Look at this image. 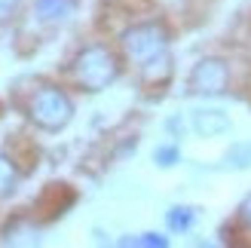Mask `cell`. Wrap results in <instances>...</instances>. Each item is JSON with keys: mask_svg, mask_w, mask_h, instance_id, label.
Here are the masks:
<instances>
[{"mask_svg": "<svg viewBox=\"0 0 251 248\" xmlns=\"http://www.w3.org/2000/svg\"><path fill=\"white\" fill-rule=\"evenodd\" d=\"M71 74H74V83L83 86L86 92H101L117 80L120 65H117V58L107 46L95 43V46H86L83 52L74 58Z\"/></svg>", "mask_w": 251, "mask_h": 248, "instance_id": "cell-1", "label": "cell"}, {"mask_svg": "<svg viewBox=\"0 0 251 248\" xmlns=\"http://www.w3.org/2000/svg\"><path fill=\"white\" fill-rule=\"evenodd\" d=\"M123 52L135 68L144 71L162 58H169V34L156 22L135 25V28H129L123 34Z\"/></svg>", "mask_w": 251, "mask_h": 248, "instance_id": "cell-2", "label": "cell"}, {"mask_svg": "<svg viewBox=\"0 0 251 248\" xmlns=\"http://www.w3.org/2000/svg\"><path fill=\"white\" fill-rule=\"evenodd\" d=\"M28 117H31L40 129L58 132V129H65L68 123H71L74 104H71V98L61 92V89H55V86H43V89H37V92L31 95Z\"/></svg>", "mask_w": 251, "mask_h": 248, "instance_id": "cell-3", "label": "cell"}, {"mask_svg": "<svg viewBox=\"0 0 251 248\" xmlns=\"http://www.w3.org/2000/svg\"><path fill=\"white\" fill-rule=\"evenodd\" d=\"M230 86V68L221 58H202L190 74V92L193 95H221Z\"/></svg>", "mask_w": 251, "mask_h": 248, "instance_id": "cell-4", "label": "cell"}, {"mask_svg": "<svg viewBox=\"0 0 251 248\" xmlns=\"http://www.w3.org/2000/svg\"><path fill=\"white\" fill-rule=\"evenodd\" d=\"M193 129L202 135V138H218V135L230 132V117L218 107H202L193 114Z\"/></svg>", "mask_w": 251, "mask_h": 248, "instance_id": "cell-5", "label": "cell"}, {"mask_svg": "<svg viewBox=\"0 0 251 248\" xmlns=\"http://www.w3.org/2000/svg\"><path fill=\"white\" fill-rule=\"evenodd\" d=\"M77 0H34V12L43 22H65L74 16Z\"/></svg>", "mask_w": 251, "mask_h": 248, "instance_id": "cell-6", "label": "cell"}, {"mask_svg": "<svg viewBox=\"0 0 251 248\" xmlns=\"http://www.w3.org/2000/svg\"><path fill=\"white\" fill-rule=\"evenodd\" d=\"M71 202H74V196L65 184H52V187L46 190V196L40 199V212L46 218H52V215H61V208H68Z\"/></svg>", "mask_w": 251, "mask_h": 248, "instance_id": "cell-7", "label": "cell"}, {"mask_svg": "<svg viewBox=\"0 0 251 248\" xmlns=\"http://www.w3.org/2000/svg\"><path fill=\"white\" fill-rule=\"evenodd\" d=\"M16 181H19L16 166H12L6 156H0V196H9L16 190Z\"/></svg>", "mask_w": 251, "mask_h": 248, "instance_id": "cell-8", "label": "cell"}, {"mask_svg": "<svg viewBox=\"0 0 251 248\" xmlns=\"http://www.w3.org/2000/svg\"><path fill=\"white\" fill-rule=\"evenodd\" d=\"M193 218H196L193 208L178 205V208H172V212H169V227H172V230H187V227L193 224Z\"/></svg>", "mask_w": 251, "mask_h": 248, "instance_id": "cell-9", "label": "cell"}, {"mask_svg": "<svg viewBox=\"0 0 251 248\" xmlns=\"http://www.w3.org/2000/svg\"><path fill=\"white\" fill-rule=\"evenodd\" d=\"M123 245H150V248H162V245H169L166 236H156V233H144V236H138V239H123Z\"/></svg>", "mask_w": 251, "mask_h": 248, "instance_id": "cell-10", "label": "cell"}, {"mask_svg": "<svg viewBox=\"0 0 251 248\" xmlns=\"http://www.w3.org/2000/svg\"><path fill=\"white\" fill-rule=\"evenodd\" d=\"M153 159H156V166H175L178 163V147H156V153H153Z\"/></svg>", "mask_w": 251, "mask_h": 248, "instance_id": "cell-11", "label": "cell"}, {"mask_svg": "<svg viewBox=\"0 0 251 248\" xmlns=\"http://www.w3.org/2000/svg\"><path fill=\"white\" fill-rule=\"evenodd\" d=\"M239 221H242V224L251 230V196H248V199L239 205Z\"/></svg>", "mask_w": 251, "mask_h": 248, "instance_id": "cell-12", "label": "cell"}, {"mask_svg": "<svg viewBox=\"0 0 251 248\" xmlns=\"http://www.w3.org/2000/svg\"><path fill=\"white\" fill-rule=\"evenodd\" d=\"M12 3H16V0H0V9H9Z\"/></svg>", "mask_w": 251, "mask_h": 248, "instance_id": "cell-13", "label": "cell"}]
</instances>
